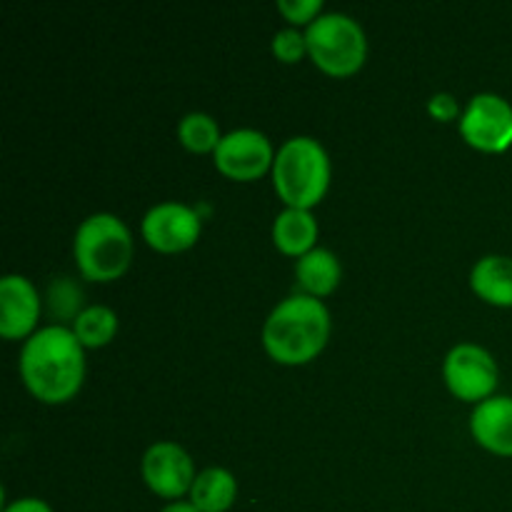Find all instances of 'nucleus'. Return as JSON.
<instances>
[{
  "label": "nucleus",
  "mask_w": 512,
  "mask_h": 512,
  "mask_svg": "<svg viewBox=\"0 0 512 512\" xmlns=\"http://www.w3.org/2000/svg\"><path fill=\"white\" fill-rule=\"evenodd\" d=\"M295 278H298V285L303 288L305 295L325 298V295H330L340 285L343 268H340V260L333 250L313 248L303 258H298Z\"/></svg>",
  "instance_id": "nucleus-14"
},
{
  "label": "nucleus",
  "mask_w": 512,
  "mask_h": 512,
  "mask_svg": "<svg viewBox=\"0 0 512 512\" xmlns=\"http://www.w3.org/2000/svg\"><path fill=\"white\" fill-rule=\"evenodd\" d=\"M203 220L190 205L165 200L153 205L143 218V238L160 253H180L198 243Z\"/></svg>",
  "instance_id": "nucleus-10"
},
{
  "label": "nucleus",
  "mask_w": 512,
  "mask_h": 512,
  "mask_svg": "<svg viewBox=\"0 0 512 512\" xmlns=\"http://www.w3.org/2000/svg\"><path fill=\"white\" fill-rule=\"evenodd\" d=\"M273 185L288 208H315L330 188L328 150L308 135L285 140L273 160Z\"/></svg>",
  "instance_id": "nucleus-3"
},
{
  "label": "nucleus",
  "mask_w": 512,
  "mask_h": 512,
  "mask_svg": "<svg viewBox=\"0 0 512 512\" xmlns=\"http://www.w3.org/2000/svg\"><path fill=\"white\" fill-rule=\"evenodd\" d=\"M305 43L310 60L335 78L358 73L368 55L365 30L345 13H320L305 28Z\"/></svg>",
  "instance_id": "nucleus-5"
},
{
  "label": "nucleus",
  "mask_w": 512,
  "mask_h": 512,
  "mask_svg": "<svg viewBox=\"0 0 512 512\" xmlns=\"http://www.w3.org/2000/svg\"><path fill=\"white\" fill-rule=\"evenodd\" d=\"M278 10L293 25H310L323 10L320 0H278Z\"/></svg>",
  "instance_id": "nucleus-21"
},
{
  "label": "nucleus",
  "mask_w": 512,
  "mask_h": 512,
  "mask_svg": "<svg viewBox=\"0 0 512 512\" xmlns=\"http://www.w3.org/2000/svg\"><path fill=\"white\" fill-rule=\"evenodd\" d=\"M470 288L485 303L512 308V258L485 255L470 270Z\"/></svg>",
  "instance_id": "nucleus-13"
},
{
  "label": "nucleus",
  "mask_w": 512,
  "mask_h": 512,
  "mask_svg": "<svg viewBox=\"0 0 512 512\" xmlns=\"http://www.w3.org/2000/svg\"><path fill=\"white\" fill-rule=\"evenodd\" d=\"M73 255L83 278L110 283L130 268L133 235L118 215L93 213L75 230Z\"/></svg>",
  "instance_id": "nucleus-4"
},
{
  "label": "nucleus",
  "mask_w": 512,
  "mask_h": 512,
  "mask_svg": "<svg viewBox=\"0 0 512 512\" xmlns=\"http://www.w3.org/2000/svg\"><path fill=\"white\" fill-rule=\"evenodd\" d=\"M3 512H53V508L40 498H20L15 503L5 505Z\"/></svg>",
  "instance_id": "nucleus-23"
},
{
  "label": "nucleus",
  "mask_w": 512,
  "mask_h": 512,
  "mask_svg": "<svg viewBox=\"0 0 512 512\" xmlns=\"http://www.w3.org/2000/svg\"><path fill=\"white\" fill-rule=\"evenodd\" d=\"M40 318V295L23 275L0 280V335L5 340L30 338Z\"/></svg>",
  "instance_id": "nucleus-11"
},
{
  "label": "nucleus",
  "mask_w": 512,
  "mask_h": 512,
  "mask_svg": "<svg viewBox=\"0 0 512 512\" xmlns=\"http://www.w3.org/2000/svg\"><path fill=\"white\" fill-rule=\"evenodd\" d=\"M178 140L193 153H215L223 135H220L218 123L208 113H188L178 125Z\"/></svg>",
  "instance_id": "nucleus-18"
},
{
  "label": "nucleus",
  "mask_w": 512,
  "mask_h": 512,
  "mask_svg": "<svg viewBox=\"0 0 512 512\" xmlns=\"http://www.w3.org/2000/svg\"><path fill=\"white\" fill-rule=\"evenodd\" d=\"M443 378L455 398L483 403L493 398L500 373L498 363L488 350L475 343H460L445 355Z\"/></svg>",
  "instance_id": "nucleus-6"
},
{
  "label": "nucleus",
  "mask_w": 512,
  "mask_h": 512,
  "mask_svg": "<svg viewBox=\"0 0 512 512\" xmlns=\"http://www.w3.org/2000/svg\"><path fill=\"white\" fill-rule=\"evenodd\" d=\"M140 473H143L145 485L155 495L168 500L183 498L185 493H190L195 478H198L193 458L170 440H160L145 450L143 460H140Z\"/></svg>",
  "instance_id": "nucleus-9"
},
{
  "label": "nucleus",
  "mask_w": 512,
  "mask_h": 512,
  "mask_svg": "<svg viewBox=\"0 0 512 512\" xmlns=\"http://www.w3.org/2000/svg\"><path fill=\"white\" fill-rule=\"evenodd\" d=\"M273 55L280 63H298L305 53H308V43H305V33L298 28H283L273 35Z\"/></svg>",
  "instance_id": "nucleus-20"
},
{
  "label": "nucleus",
  "mask_w": 512,
  "mask_h": 512,
  "mask_svg": "<svg viewBox=\"0 0 512 512\" xmlns=\"http://www.w3.org/2000/svg\"><path fill=\"white\" fill-rule=\"evenodd\" d=\"M460 133L483 153H503L512 145V105L498 93H478L460 115Z\"/></svg>",
  "instance_id": "nucleus-7"
},
{
  "label": "nucleus",
  "mask_w": 512,
  "mask_h": 512,
  "mask_svg": "<svg viewBox=\"0 0 512 512\" xmlns=\"http://www.w3.org/2000/svg\"><path fill=\"white\" fill-rule=\"evenodd\" d=\"M470 433L490 453L512 458V395H493L475 405Z\"/></svg>",
  "instance_id": "nucleus-12"
},
{
  "label": "nucleus",
  "mask_w": 512,
  "mask_h": 512,
  "mask_svg": "<svg viewBox=\"0 0 512 512\" xmlns=\"http://www.w3.org/2000/svg\"><path fill=\"white\" fill-rule=\"evenodd\" d=\"M215 168L230 180H255L273 170L275 150L268 135L255 128H238L223 135L213 153Z\"/></svg>",
  "instance_id": "nucleus-8"
},
{
  "label": "nucleus",
  "mask_w": 512,
  "mask_h": 512,
  "mask_svg": "<svg viewBox=\"0 0 512 512\" xmlns=\"http://www.w3.org/2000/svg\"><path fill=\"white\" fill-rule=\"evenodd\" d=\"M238 498V480L225 468H205L190 488V503L200 512H225Z\"/></svg>",
  "instance_id": "nucleus-16"
},
{
  "label": "nucleus",
  "mask_w": 512,
  "mask_h": 512,
  "mask_svg": "<svg viewBox=\"0 0 512 512\" xmlns=\"http://www.w3.org/2000/svg\"><path fill=\"white\" fill-rule=\"evenodd\" d=\"M70 330H73L83 348H103L118 333V315L108 305H88L73 320Z\"/></svg>",
  "instance_id": "nucleus-17"
},
{
  "label": "nucleus",
  "mask_w": 512,
  "mask_h": 512,
  "mask_svg": "<svg viewBox=\"0 0 512 512\" xmlns=\"http://www.w3.org/2000/svg\"><path fill=\"white\" fill-rule=\"evenodd\" d=\"M315 240H318V220L310 210L285 208L283 213H278L273 223L275 248L283 250L285 255L303 258L305 253L318 248Z\"/></svg>",
  "instance_id": "nucleus-15"
},
{
  "label": "nucleus",
  "mask_w": 512,
  "mask_h": 512,
  "mask_svg": "<svg viewBox=\"0 0 512 512\" xmlns=\"http://www.w3.org/2000/svg\"><path fill=\"white\" fill-rule=\"evenodd\" d=\"M160 512H200V510L195 508L193 503H170V505H165Z\"/></svg>",
  "instance_id": "nucleus-24"
},
{
  "label": "nucleus",
  "mask_w": 512,
  "mask_h": 512,
  "mask_svg": "<svg viewBox=\"0 0 512 512\" xmlns=\"http://www.w3.org/2000/svg\"><path fill=\"white\" fill-rule=\"evenodd\" d=\"M330 338V313L313 295H290L280 300L263 325V348L275 363H310Z\"/></svg>",
  "instance_id": "nucleus-2"
},
{
  "label": "nucleus",
  "mask_w": 512,
  "mask_h": 512,
  "mask_svg": "<svg viewBox=\"0 0 512 512\" xmlns=\"http://www.w3.org/2000/svg\"><path fill=\"white\" fill-rule=\"evenodd\" d=\"M48 305L55 320H75L83 313V293L70 278H55L48 288Z\"/></svg>",
  "instance_id": "nucleus-19"
},
{
  "label": "nucleus",
  "mask_w": 512,
  "mask_h": 512,
  "mask_svg": "<svg viewBox=\"0 0 512 512\" xmlns=\"http://www.w3.org/2000/svg\"><path fill=\"white\" fill-rule=\"evenodd\" d=\"M65 325H45L20 350V378L40 403H68L85 378V353Z\"/></svg>",
  "instance_id": "nucleus-1"
},
{
  "label": "nucleus",
  "mask_w": 512,
  "mask_h": 512,
  "mask_svg": "<svg viewBox=\"0 0 512 512\" xmlns=\"http://www.w3.org/2000/svg\"><path fill=\"white\" fill-rule=\"evenodd\" d=\"M428 113L438 120H455L460 115V105L453 93H435L428 100Z\"/></svg>",
  "instance_id": "nucleus-22"
}]
</instances>
